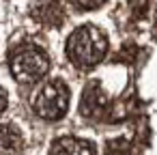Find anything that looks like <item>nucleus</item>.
Masks as SVG:
<instances>
[{"mask_svg": "<svg viewBox=\"0 0 157 155\" xmlns=\"http://www.w3.org/2000/svg\"><path fill=\"white\" fill-rule=\"evenodd\" d=\"M108 52V39L105 35L95 26H82L71 33L67 41V56L78 67H95L99 60H103Z\"/></svg>", "mask_w": 157, "mask_h": 155, "instance_id": "1", "label": "nucleus"}, {"mask_svg": "<svg viewBox=\"0 0 157 155\" xmlns=\"http://www.w3.org/2000/svg\"><path fill=\"white\" fill-rule=\"evenodd\" d=\"M9 65H11V73L15 76V80H20L24 84H30V82L41 80L48 73L50 58L41 48L24 43V45H17L11 52Z\"/></svg>", "mask_w": 157, "mask_h": 155, "instance_id": "2", "label": "nucleus"}, {"mask_svg": "<svg viewBox=\"0 0 157 155\" xmlns=\"http://www.w3.org/2000/svg\"><path fill=\"white\" fill-rule=\"evenodd\" d=\"M67 108H69V88L60 80L48 82L35 99V112L45 121L63 118Z\"/></svg>", "mask_w": 157, "mask_h": 155, "instance_id": "3", "label": "nucleus"}, {"mask_svg": "<svg viewBox=\"0 0 157 155\" xmlns=\"http://www.w3.org/2000/svg\"><path fill=\"white\" fill-rule=\"evenodd\" d=\"M39 24L43 26H50V28H56L63 24L65 20V9L58 0H41L33 7V13H30Z\"/></svg>", "mask_w": 157, "mask_h": 155, "instance_id": "4", "label": "nucleus"}, {"mask_svg": "<svg viewBox=\"0 0 157 155\" xmlns=\"http://www.w3.org/2000/svg\"><path fill=\"white\" fill-rule=\"evenodd\" d=\"M105 103H108V97H105V93L99 88V84H88V88H86L84 95H82L80 110H82V114H86V116H90V118H97V116H101Z\"/></svg>", "mask_w": 157, "mask_h": 155, "instance_id": "5", "label": "nucleus"}, {"mask_svg": "<svg viewBox=\"0 0 157 155\" xmlns=\"http://www.w3.org/2000/svg\"><path fill=\"white\" fill-rule=\"evenodd\" d=\"M52 155H93V146L80 138H60L54 142Z\"/></svg>", "mask_w": 157, "mask_h": 155, "instance_id": "6", "label": "nucleus"}, {"mask_svg": "<svg viewBox=\"0 0 157 155\" xmlns=\"http://www.w3.org/2000/svg\"><path fill=\"white\" fill-rule=\"evenodd\" d=\"M22 149V134L13 125H0V155H17Z\"/></svg>", "mask_w": 157, "mask_h": 155, "instance_id": "7", "label": "nucleus"}, {"mask_svg": "<svg viewBox=\"0 0 157 155\" xmlns=\"http://www.w3.org/2000/svg\"><path fill=\"white\" fill-rule=\"evenodd\" d=\"M71 2L75 7H80V9H97V7H101L105 2V0H71Z\"/></svg>", "mask_w": 157, "mask_h": 155, "instance_id": "8", "label": "nucleus"}, {"mask_svg": "<svg viewBox=\"0 0 157 155\" xmlns=\"http://www.w3.org/2000/svg\"><path fill=\"white\" fill-rule=\"evenodd\" d=\"M7 108V93H5V88L0 86V112H2Z\"/></svg>", "mask_w": 157, "mask_h": 155, "instance_id": "9", "label": "nucleus"}]
</instances>
